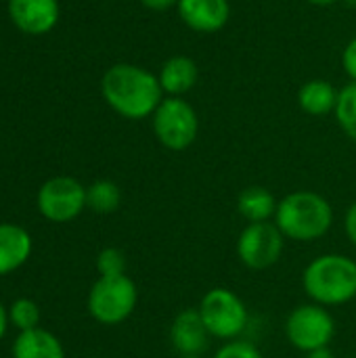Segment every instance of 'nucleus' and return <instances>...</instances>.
Returning a JSON list of instances; mask_svg holds the SVG:
<instances>
[{"mask_svg":"<svg viewBox=\"0 0 356 358\" xmlns=\"http://www.w3.org/2000/svg\"><path fill=\"white\" fill-rule=\"evenodd\" d=\"M101 94L105 103L126 120L151 117L166 96L157 73L134 63L111 65L103 73Z\"/></svg>","mask_w":356,"mask_h":358,"instance_id":"obj_1","label":"nucleus"},{"mask_svg":"<svg viewBox=\"0 0 356 358\" xmlns=\"http://www.w3.org/2000/svg\"><path fill=\"white\" fill-rule=\"evenodd\" d=\"M275 224L285 239L315 241L332 229L334 208L315 191H294L277 203Z\"/></svg>","mask_w":356,"mask_h":358,"instance_id":"obj_2","label":"nucleus"},{"mask_svg":"<svg viewBox=\"0 0 356 358\" xmlns=\"http://www.w3.org/2000/svg\"><path fill=\"white\" fill-rule=\"evenodd\" d=\"M302 285L315 304H348L356 298V262L344 254H323L304 268Z\"/></svg>","mask_w":356,"mask_h":358,"instance_id":"obj_3","label":"nucleus"},{"mask_svg":"<svg viewBox=\"0 0 356 358\" xmlns=\"http://www.w3.org/2000/svg\"><path fill=\"white\" fill-rule=\"evenodd\" d=\"M151 128L162 147L170 151H185L199 134V115L187 99L164 96L151 115Z\"/></svg>","mask_w":356,"mask_h":358,"instance_id":"obj_4","label":"nucleus"},{"mask_svg":"<svg viewBox=\"0 0 356 358\" xmlns=\"http://www.w3.org/2000/svg\"><path fill=\"white\" fill-rule=\"evenodd\" d=\"M138 292L128 275L99 277L88 294V313L101 325H120L136 308Z\"/></svg>","mask_w":356,"mask_h":358,"instance_id":"obj_5","label":"nucleus"},{"mask_svg":"<svg viewBox=\"0 0 356 358\" xmlns=\"http://www.w3.org/2000/svg\"><path fill=\"white\" fill-rule=\"evenodd\" d=\"M199 315L210 336L227 342L237 340L248 325V308L243 300L227 287L210 289L199 302Z\"/></svg>","mask_w":356,"mask_h":358,"instance_id":"obj_6","label":"nucleus"},{"mask_svg":"<svg viewBox=\"0 0 356 358\" xmlns=\"http://www.w3.org/2000/svg\"><path fill=\"white\" fill-rule=\"evenodd\" d=\"M285 336L290 344L302 352L327 348L336 336V321L321 304L296 306L285 321Z\"/></svg>","mask_w":356,"mask_h":358,"instance_id":"obj_7","label":"nucleus"},{"mask_svg":"<svg viewBox=\"0 0 356 358\" xmlns=\"http://www.w3.org/2000/svg\"><path fill=\"white\" fill-rule=\"evenodd\" d=\"M36 206L46 220L69 222L86 208V187L73 176H52L38 189Z\"/></svg>","mask_w":356,"mask_h":358,"instance_id":"obj_8","label":"nucleus"},{"mask_svg":"<svg viewBox=\"0 0 356 358\" xmlns=\"http://www.w3.org/2000/svg\"><path fill=\"white\" fill-rule=\"evenodd\" d=\"M285 237L275 222H252L237 239V256L250 271H266L275 266L283 254Z\"/></svg>","mask_w":356,"mask_h":358,"instance_id":"obj_9","label":"nucleus"},{"mask_svg":"<svg viewBox=\"0 0 356 358\" xmlns=\"http://www.w3.org/2000/svg\"><path fill=\"white\" fill-rule=\"evenodd\" d=\"M59 0H8L13 25L27 36H44L59 23Z\"/></svg>","mask_w":356,"mask_h":358,"instance_id":"obj_10","label":"nucleus"},{"mask_svg":"<svg viewBox=\"0 0 356 358\" xmlns=\"http://www.w3.org/2000/svg\"><path fill=\"white\" fill-rule=\"evenodd\" d=\"M210 338L199 308L180 310L170 325V344L178 357H201L210 346Z\"/></svg>","mask_w":356,"mask_h":358,"instance_id":"obj_11","label":"nucleus"},{"mask_svg":"<svg viewBox=\"0 0 356 358\" xmlns=\"http://www.w3.org/2000/svg\"><path fill=\"white\" fill-rule=\"evenodd\" d=\"M180 21L197 34H216L231 19L229 0H178Z\"/></svg>","mask_w":356,"mask_h":358,"instance_id":"obj_12","label":"nucleus"},{"mask_svg":"<svg viewBox=\"0 0 356 358\" xmlns=\"http://www.w3.org/2000/svg\"><path fill=\"white\" fill-rule=\"evenodd\" d=\"M157 78L166 96H185L195 88L199 80V67L195 59L187 55H174L162 63Z\"/></svg>","mask_w":356,"mask_h":358,"instance_id":"obj_13","label":"nucleus"},{"mask_svg":"<svg viewBox=\"0 0 356 358\" xmlns=\"http://www.w3.org/2000/svg\"><path fill=\"white\" fill-rule=\"evenodd\" d=\"M31 256V235L10 222L0 224V277L21 268Z\"/></svg>","mask_w":356,"mask_h":358,"instance_id":"obj_14","label":"nucleus"},{"mask_svg":"<svg viewBox=\"0 0 356 358\" xmlns=\"http://www.w3.org/2000/svg\"><path fill=\"white\" fill-rule=\"evenodd\" d=\"M338 88L323 78H313L304 82L298 90V105L304 113L313 117H323L336 111L338 103Z\"/></svg>","mask_w":356,"mask_h":358,"instance_id":"obj_15","label":"nucleus"},{"mask_svg":"<svg viewBox=\"0 0 356 358\" xmlns=\"http://www.w3.org/2000/svg\"><path fill=\"white\" fill-rule=\"evenodd\" d=\"M13 358H65V350L55 334L36 327L17 336L13 344Z\"/></svg>","mask_w":356,"mask_h":358,"instance_id":"obj_16","label":"nucleus"},{"mask_svg":"<svg viewBox=\"0 0 356 358\" xmlns=\"http://www.w3.org/2000/svg\"><path fill=\"white\" fill-rule=\"evenodd\" d=\"M237 212L252 222H269L277 214V201L266 187L252 185L245 187L237 197Z\"/></svg>","mask_w":356,"mask_h":358,"instance_id":"obj_17","label":"nucleus"},{"mask_svg":"<svg viewBox=\"0 0 356 358\" xmlns=\"http://www.w3.org/2000/svg\"><path fill=\"white\" fill-rule=\"evenodd\" d=\"M122 203V191L113 180H97L86 189V208L97 214H113Z\"/></svg>","mask_w":356,"mask_h":358,"instance_id":"obj_18","label":"nucleus"},{"mask_svg":"<svg viewBox=\"0 0 356 358\" xmlns=\"http://www.w3.org/2000/svg\"><path fill=\"white\" fill-rule=\"evenodd\" d=\"M334 115L342 132L356 143V82L340 88Z\"/></svg>","mask_w":356,"mask_h":358,"instance_id":"obj_19","label":"nucleus"},{"mask_svg":"<svg viewBox=\"0 0 356 358\" xmlns=\"http://www.w3.org/2000/svg\"><path fill=\"white\" fill-rule=\"evenodd\" d=\"M40 306L29 298H19L8 308V319L19 331H29L40 325Z\"/></svg>","mask_w":356,"mask_h":358,"instance_id":"obj_20","label":"nucleus"},{"mask_svg":"<svg viewBox=\"0 0 356 358\" xmlns=\"http://www.w3.org/2000/svg\"><path fill=\"white\" fill-rule=\"evenodd\" d=\"M97 271L101 277H115L126 275V256L118 248H105L97 256Z\"/></svg>","mask_w":356,"mask_h":358,"instance_id":"obj_21","label":"nucleus"},{"mask_svg":"<svg viewBox=\"0 0 356 358\" xmlns=\"http://www.w3.org/2000/svg\"><path fill=\"white\" fill-rule=\"evenodd\" d=\"M214 358H264V357H262V352H260L254 344L233 340V342H227L225 346H220V350L214 355Z\"/></svg>","mask_w":356,"mask_h":358,"instance_id":"obj_22","label":"nucleus"},{"mask_svg":"<svg viewBox=\"0 0 356 358\" xmlns=\"http://www.w3.org/2000/svg\"><path fill=\"white\" fill-rule=\"evenodd\" d=\"M342 67L350 78V82H356V36L348 40V44L342 50Z\"/></svg>","mask_w":356,"mask_h":358,"instance_id":"obj_23","label":"nucleus"},{"mask_svg":"<svg viewBox=\"0 0 356 358\" xmlns=\"http://www.w3.org/2000/svg\"><path fill=\"white\" fill-rule=\"evenodd\" d=\"M344 231H346V237L350 239V243L356 248V201L346 210V216H344Z\"/></svg>","mask_w":356,"mask_h":358,"instance_id":"obj_24","label":"nucleus"},{"mask_svg":"<svg viewBox=\"0 0 356 358\" xmlns=\"http://www.w3.org/2000/svg\"><path fill=\"white\" fill-rule=\"evenodd\" d=\"M141 4H143L145 8H149V10H157V13H162V10L176 8L178 0H141Z\"/></svg>","mask_w":356,"mask_h":358,"instance_id":"obj_25","label":"nucleus"},{"mask_svg":"<svg viewBox=\"0 0 356 358\" xmlns=\"http://www.w3.org/2000/svg\"><path fill=\"white\" fill-rule=\"evenodd\" d=\"M8 323H10V319H8V310L4 308V304L0 302V340L4 338V334H6V329H8Z\"/></svg>","mask_w":356,"mask_h":358,"instance_id":"obj_26","label":"nucleus"},{"mask_svg":"<svg viewBox=\"0 0 356 358\" xmlns=\"http://www.w3.org/2000/svg\"><path fill=\"white\" fill-rule=\"evenodd\" d=\"M306 358H336V355L327 348H319V350H313V352H306Z\"/></svg>","mask_w":356,"mask_h":358,"instance_id":"obj_27","label":"nucleus"},{"mask_svg":"<svg viewBox=\"0 0 356 358\" xmlns=\"http://www.w3.org/2000/svg\"><path fill=\"white\" fill-rule=\"evenodd\" d=\"M306 2H311V4H315V6H332V4H336V2H340V0H306Z\"/></svg>","mask_w":356,"mask_h":358,"instance_id":"obj_28","label":"nucleus"},{"mask_svg":"<svg viewBox=\"0 0 356 358\" xmlns=\"http://www.w3.org/2000/svg\"><path fill=\"white\" fill-rule=\"evenodd\" d=\"M346 4H350V6H356V0H344Z\"/></svg>","mask_w":356,"mask_h":358,"instance_id":"obj_29","label":"nucleus"},{"mask_svg":"<svg viewBox=\"0 0 356 358\" xmlns=\"http://www.w3.org/2000/svg\"><path fill=\"white\" fill-rule=\"evenodd\" d=\"M178 358H201V357H178Z\"/></svg>","mask_w":356,"mask_h":358,"instance_id":"obj_30","label":"nucleus"},{"mask_svg":"<svg viewBox=\"0 0 356 358\" xmlns=\"http://www.w3.org/2000/svg\"><path fill=\"white\" fill-rule=\"evenodd\" d=\"M92 358H105V357H92Z\"/></svg>","mask_w":356,"mask_h":358,"instance_id":"obj_31","label":"nucleus"}]
</instances>
